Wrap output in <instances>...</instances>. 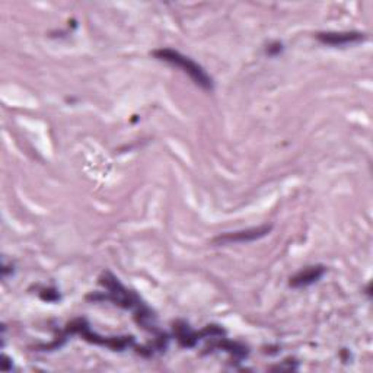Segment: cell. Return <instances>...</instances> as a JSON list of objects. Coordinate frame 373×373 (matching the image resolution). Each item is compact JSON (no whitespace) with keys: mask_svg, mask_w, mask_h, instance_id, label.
Returning a JSON list of instances; mask_svg holds the SVG:
<instances>
[{"mask_svg":"<svg viewBox=\"0 0 373 373\" xmlns=\"http://www.w3.org/2000/svg\"><path fill=\"white\" fill-rule=\"evenodd\" d=\"M325 271L327 270L324 266L308 267L290 278V286L292 288H306V286L314 285L320 282V280L324 277Z\"/></svg>","mask_w":373,"mask_h":373,"instance_id":"277c9868","label":"cell"},{"mask_svg":"<svg viewBox=\"0 0 373 373\" xmlns=\"http://www.w3.org/2000/svg\"><path fill=\"white\" fill-rule=\"evenodd\" d=\"M273 231V225H261L257 228H250L236 232H226L213 239L216 245H229V243H245V242H254L264 236H267Z\"/></svg>","mask_w":373,"mask_h":373,"instance_id":"7a4b0ae2","label":"cell"},{"mask_svg":"<svg viewBox=\"0 0 373 373\" xmlns=\"http://www.w3.org/2000/svg\"><path fill=\"white\" fill-rule=\"evenodd\" d=\"M317 38L322 44L341 47V46H352V44L363 43L367 37L366 34L353 33L352 31V33H320L317 34Z\"/></svg>","mask_w":373,"mask_h":373,"instance_id":"3957f363","label":"cell"},{"mask_svg":"<svg viewBox=\"0 0 373 373\" xmlns=\"http://www.w3.org/2000/svg\"><path fill=\"white\" fill-rule=\"evenodd\" d=\"M153 56L157 57L158 60L165 61V63H169L175 68H179L184 73L189 75L191 78V80L200 86L204 90H213V79L210 78V75L199 65L196 63L194 60H191L190 57H186L184 54H181L177 50L172 48H159V50H154Z\"/></svg>","mask_w":373,"mask_h":373,"instance_id":"6da1fadb","label":"cell"}]
</instances>
